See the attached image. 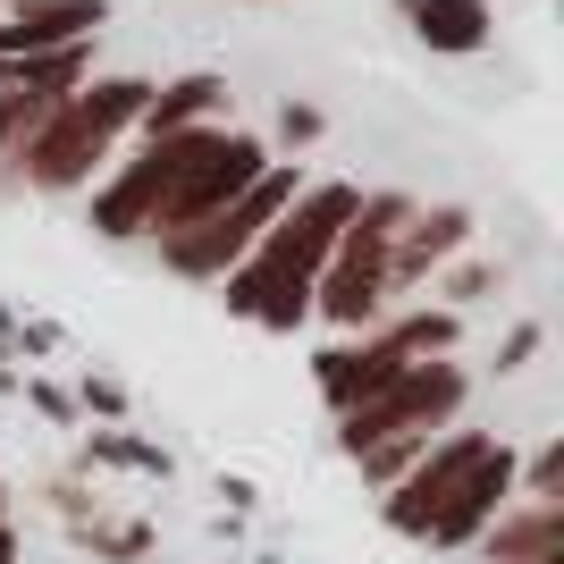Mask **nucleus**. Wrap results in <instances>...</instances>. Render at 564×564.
I'll use <instances>...</instances> for the list:
<instances>
[{
	"label": "nucleus",
	"instance_id": "nucleus-21",
	"mask_svg": "<svg viewBox=\"0 0 564 564\" xmlns=\"http://www.w3.org/2000/svg\"><path fill=\"white\" fill-rule=\"evenodd\" d=\"M531 354H540V321H514V329H506V346H497V379H506V371H522Z\"/></svg>",
	"mask_w": 564,
	"mask_h": 564
},
{
	"label": "nucleus",
	"instance_id": "nucleus-7",
	"mask_svg": "<svg viewBox=\"0 0 564 564\" xmlns=\"http://www.w3.org/2000/svg\"><path fill=\"white\" fill-rule=\"evenodd\" d=\"M489 447H497L489 430H464V422H455V430H438V438L422 447V464L404 471L397 489H379V522H388L397 540H422V522L438 514V506H447V489H455V480H464V471L480 464Z\"/></svg>",
	"mask_w": 564,
	"mask_h": 564
},
{
	"label": "nucleus",
	"instance_id": "nucleus-8",
	"mask_svg": "<svg viewBox=\"0 0 564 564\" xmlns=\"http://www.w3.org/2000/svg\"><path fill=\"white\" fill-rule=\"evenodd\" d=\"M471 236H480L471 203H413L404 228H397V245H388V304H397V295H422Z\"/></svg>",
	"mask_w": 564,
	"mask_h": 564
},
{
	"label": "nucleus",
	"instance_id": "nucleus-25",
	"mask_svg": "<svg viewBox=\"0 0 564 564\" xmlns=\"http://www.w3.org/2000/svg\"><path fill=\"white\" fill-rule=\"evenodd\" d=\"M540 564H564V556H540Z\"/></svg>",
	"mask_w": 564,
	"mask_h": 564
},
{
	"label": "nucleus",
	"instance_id": "nucleus-19",
	"mask_svg": "<svg viewBox=\"0 0 564 564\" xmlns=\"http://www.w3.org/2000/svg\"><path fill=\"white\" fill-rule=\"evenodd\" d=\"M321 127H329V118L312 110V101H279V135H270V152H286V161H295V152H312V143H321Z\"/></svg>",
	"mask_w": 564,
	"mask_h": 564
},
{
	"label": "nucleus",
	"instance_id": "nucleus-10",
	"mask_svg": "<svg viewBox=\"0 0 564 564\" xmlns=\"http://www.w3.org/2000/svg\"><path fill=\"white\" fill-rule=\"evenodd\" d=\"M101 25H110V0H9V9H0V51L94 43Z\"/></svg>",
	"mask_w": 564,
	"mask_h": 564
},
{
	"label": "nucleus",
	"instance_id": "nucleus-20",
	"mask_svg": "<svg viewBox=\"0 0 564 564\" xmlns=\"http://www.w3.org/2000/svg\"><path fill=\"white\" fill-rule=\"evenodd\" d=\"M18 388H25V404H34V413H43V422H59V430L76 422V397H68V388H59V379H34V371H25Z\"/></svg>",
	"mask_w": 564,
	"mask_h": 564
},
{
	"label": "nucleus",
	"instance_id": "nucleus-22",
	"mask_svg": "<svg viewBox=\"0 0 564 564\" xmlns=\"http://www.w3.org/2000/svg\"><path fill=\"white\" fill-rule=\"evenodd\" d=\"M25 354H59V321H25L18 312V362Z\"/></svg>",
	"mask_w": 564,
	"mask_h": 564
},
{
	"label": "nucleus",
	"instance_id": "nucleus-24",
	"mask_svg": "<svg viewBox=\"0 0 564 564\" xmlns=\"http://www.w3.org/2000/svg\"><path fill=\"white\" fill-rule=\"evenodd\" d=\"M0 564H18V522H0Z\"/></svg>",
	"mask_w": 564,
	"mask_h": 564
},
{
	"label": "nucleus",
	"instance_id": "nucleus-23",
	"mask_svg": "<svg viewBox=\"0 0 564 564\" xmlns=\"http://www.w3.org/2000/svg\"><path fill=\"white\" fill-rule=\"evenodd\" d=\"M0 362H18V312L0 304Z\"/></svg>",
	"mask_w": 564,
	"mask_h": 564
},
{
	"label": "nucleus",
	"instance_id": "nucleus-16",
	"mask_svg": "<svg viewBox=\"0 0 564 564\" xmlns=\"http://www.w3.org/2000/svg\"><path fill=\"white\" fill-rule=\"evenodd\" d=\"M506 286V261H480V253H455L447 270H438V304L447 312H471L480 295H497Z\"/></svg>",
	"mask_w": 564,
	"mask_h": 564
},
{
	"label": "nucleus",
	"instance_id": "nucleus-26",
	"mask_svg": "<svg viewBox=\"0 0 564 564\" xmlns=\"http://www.w3.org/2000/svg\"><path fill=\"white\" fill-rule=\"evenodd\" d=\"M0 9H9V0H0Z\"/></svg>",
	"mask_w": 564,
	"mask_h": 564
},
{
	"label": "nucleus",
	"instance_id": "nucleus-15",
	"mask_svg": "<svg viewBox=\"0 0 564 564\" xmlns=\"http://www.w3.org/2000/svg\"><path fill=\"white\" fill-rule=\"evenodd\" d=\"M85 556H101V564H152V522H76L68 531Z\"/></svg>",
	"mask_w": 564,
	"mask_h": 564
},
{
	"label": "nucleus",
	"instance_id": "nucleus-18",
	"mask_svg": "<svg viewBox=\"0 0 564 564\" xmlns=\"http://www.w3.org/2000/svg\"><path fill=\"white\" fill-rule=\"evenodd\" d=\"M68 397H76V413H94V422H127V413H135V404H127V388H118L110 371H85Z\"/></svg>",
	"mask_w": 564,
	"mask_h": 564
},
{
	"label": "nucleus",
	"instance_id": "nucleus-5",
	"mask_svg": "<svg viewBox=\"0 0 564 564\" xmlns=\"http://www.w3.org/2000/svg\"><path fill=\"white\" fill-rule=\"evenodd\" d=\"M471 404V371L455 354H430V362H404L379 397H362L354 413H337V455H362L379 438H438V430L464 422Z\"/></svg>",
	"mask_w": 564,
	"mask_h": 564
},
{
	"label": "nucleus",
	"instance_id": "nucleus-3",
	"mask_svg": "<svg viewBox=\"0 0 564 564\" xmlns=\"http://www.w3.org/2000/svg\"><path fill=\"white\" fill-rule=\"evenodd\" d=\"M455 346H464V312H447V304L388 312V321H371V329H354V337H329V346L312 354V388H321V404H329V422H337L362 397H379L404 362H430V354H455Z\"/></svg>",
	"mask_w": 564,
	"mask_h": 564
},
{
	"label": "nucleus",
	"instance_id": "nucleus-13",
	"mask_svg": "<svg viewBox=\"0 0 564 564\" xmlns=\"http://www.w3.org/2000/svg\"><path fill=\"white\" fill-rule=\"evenodd\" d=\"M480 556L489 564H540V556H564V506H531V497H514L506 514L480 531Z\"/></svg>",
	"mask_w": 564,
	"mask_h": 564
},
{
	"label": "nucleus",
	"instance_id": "nucleus-4",
	"mask_svg": "<svg viewBox=\"0 0 564 564\" xmlns=\"http://www.w3.org/2000/svg\"><path fill=\"white\" fill-rule=\"evenodd\" d=\"M295 194H304V161H270V169L253 177V186L236 194V203H219L212 219H194V228L161 236L152 253H161V270H169V279H186V286H219V279L236 270V261H245V253L261 245V228H270V219H279L286 203H295Z\"/></svg>",
	"mask_w": 564,
	"mask_h": 564
},
{
	"label": "nucleus",
	"instance_id": "nucleus-2",
	"mask_svg": "<svg viewBox=\"0 0 564 564\" xmlns=\"http://www.w3.org/2000/svg\"><path fill=\"white\" fill-rule=\"evenodd\" d=\"M152 94V76H85L68 101H51V118L25 135V152L9 161V186L34 194H85L101 169L118 161V143L135 135V110Z\"/></svg>",
	"mask_w": 564,
	"mask_h": 564
},
{
	"label": "nucleus",
	"instance_id": "nucleus-27",
	"mask_svg": "<svg viewBox=\"0 0 564 564\" xmlns=\"http://www.w3.org/2000/svg\"><path fill=\"white\" fill-rule=\"evenodd\" d=\"M253 9H261V0H253Z\"/></svg>",
	"mask_w": 564,
	"mask_h": 564
},
{
	"label": "nucleus",
	"instance_id": "nucleus-6",
	"mask_svg": "<svg viewBox=\"0 0 564 564\" xmlns=\"http://www.w3.org/2000/svg\"><path fill=\"white\" fill-rule=\"evenodd\" d=\"M270 161H279V152H270V143H261L253 127L219 118V127H212V143H203V152H194V161L177 169V186L161 194V212H152V236H143V245H161V236L194 228V219H212L219 203H236V194L253 186V177H261Z\"/></svg>",
	"mask_w": 564,
	"mask_h": 564
},
{
	"label": "nucleus",
	"instance_id": "nucleus-17",
	"mask_svg": "<svg viewBox=\"0 0 564 564\" xmlns=\"http://www.w3.org/2000/svg\"><path fill=\"white\" fill-rule=\"evenodd\" d=\"M422 447L430 438H379V447H362V455H346L354 471H362V489H397L404 471L422 464Z\"/></svg>",
	"mask_w": 564,
	"mask_h": 564
},
{
	"label": "nucleus",
	"instance_id": "nucleus-11",
	"mask_svg": "<svg viewBox=\"0 0 564 564\" xmlns=\"http://www.w3.org/2000/svg\"><path fill=\"white\" fill-rule=\"evenodd\" d=\"M228 110V76L219 68H186L169 76V85H152L135 110V143H161V135H186V127H212V118Z\"/></svg>",
	"mask_w": 564,
	"mask_h": 564
},
{
	"label": "nucleus",
	"instance_id": "nucleus-14",
	"mask_svg": "<svg viewBox=\"0 0 564 564\" xmlns=\"http://www.w3.org/2000/svg\"><path fill=\"white\" fill-rule=\"evenodd\" d=\"M76 471H143V480H169V447H152V438H135L127 422H101L94 438H85V455H76Z\"/></svg>",
	"mask_w": 564,
	"mask_h": 564
},
{
	"label": "nucleus",
	"instance_id": "nucleus-12",
	"mask_svg": "<svg viewBox=\"0 0 564 564\" xmlns=\"http://www.w3.org/2000/svg\"><path fill=\"white\" fill-rule=\"evenodd\" d=\"M397 18L413 25V43L438 51V59H471V51L497 43L489 0H397Z\"/></svg>",
	"mask_w": 564,
	"mask_h": 564
},
{
	"label": "nucleus",
	"instance_id": "nucleus-1",
	"mask_svg": "<svg viewBox=\"0 0 564 564\" xmlns=\"http://www.w3.org/2000/svg\"><path fill=\"white\" fill-rule=\"evenodd\" d=\"M362 212V177H304V194L286 203L261 245L236 261L228 279H219V304L228 321H253L270 337H295L312 321V279H321V261H329L337 228Z\"/></svg>",
	"mask_w": 564,
	"mask_h": 564
},
{
	"label": "nucleus",
	"instance_id": "nucleus-9",
	"mask_svg": "<svg viewBox=\"0 0 564 564\" xmlns=\"http://www.w3.org/2000/svg\"><path fill=\"white\" fill-rule=\"evenodd\" d=\"M506 506H514V447L497 438V447H489V455H480V464H471L464 480L447 489V506L422 522V547H438V556H464V547L480 540V531H489Z\"/></svg>",
	"mask_w": 564,
	"mask_h": 564
}]
</instances>
